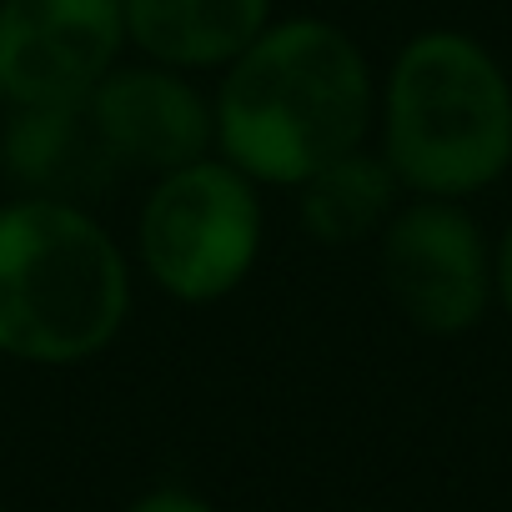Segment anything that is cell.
Here are the masks:
<instances>
[{
    "mask_svg": "<svg viewBox=\"0 0 512 512\" xmlns=\"http://www.w3.org/2000/svg\"><path fill=\"white\" fill-rule=\"evenodd\" d=\"M216 156L256 186H302L377 131V71L322 16L272 21L216 81Z\"/></svg>",
    "mask_w": 512,
    "mask_h": 512,
    "instance_id": "cell-1",
    "label": "cell"
},
{
    "mask_svg": "<svg viewBox=\"0 0 512 512\" xmlns=\"http://www.w3.org/2000/svg\"><path fill=\"white\" fill-rule=\"evenodd\" d=\"M131 256L76 201L16 196L0 206V357L76 367L131 322Z\"/></svg>",
    "mask_w": 512,
    "mask_h": 512,
    "instance_id": "cell-2",
    "label": "cell"
},
{
    "mask_svg": "<svg viewBox=\"0 0 512 512\" xmlns=\"http://www.w3.org/2000/svg\"><path fill=\"white\" fill-rule=\"evenodd\" d=\"M377 151L407 196L467 201L512 166V81L467 31L402 41L377 81Z\"/></svg>",
    "mask_w": 512,
    "mask_h": 512,
    "instance_id": "cell-3",
    "label": "cell"
},
{
    "mask_svg": "<svg viewBox=\"0 0 512 512\" xmlns=\"http://www.w3.org/2000/svg\"><path fill=\"white\" fill-rule=\"evenodd\" d=\"M262 186L226 156H201L151 181L136 216L141 272L186 307L231 297L262 256Z\"/></svg>",
    "mask_w": 512,
    "mask_h": 512,
    "instance_id": "cell-4",
    "label": "cell"
},
{
    "mask_svg": "<svg viewBox=\"0 0 512 512\" xmlns=\"http://www.w3.org/2000/svg\"><path fill=\"white\" fill-rule=\"evenodd\" d=\"M377 272L397 317L422 337H462L497 302L492 241L462 201L407 196L377 236Z\"/></svg>",
    "mask_w": 512,
    "mask_h": 512,
    "instance_id": "cell-5",
    "label": "cell"
},
{
    "mask_svg": "<svg viewBox=\"0 0 512 512\" xmlns=\"http://www.w3.org/2000/svg\"><path fill=\"white\" fill-rule=\"evenodd\" d=\"M126 56L121 0H0V106H86Z\"/></svg>",
    "mask_w": 512,
    "mask_h": 512,
    "instance_id": "cell-6",
    "label": "cell"
},
{
    "mask_svg": "<svg viewBox=\"0 0 512 512\" xmlns=\"http://www.w3.org/2000/svg\"><path fill=\"white\" fill-rule=\"evenodd\" d=\"M91 121L121 171H146L151 181L216 156V111L196 76L136 61L116 66L86 101Z\"/></svg>",
    "mask_w": 512,
    "mask_h": 512,
    "instance_id": "cell-7",
    "label": "cell"
},
{
    "mask_svg": "<svg viewBox=\"0 0 512 512\" xmlns=\"http://www.w3.org/2000/svg\"><path fill=\"white\" fill-rule=\"evenodd\" d=\"M0 161L21 181V196L91 206L121 166L111 161L91 106H21L0 121Z\"/></svg>",
    "mask_w": 512,
    "mask_h": 512,
    "instance_id": "cell-8",
    "label": "cell"
},
{
    "mask_svg": "<svg viewBox=\"0 0 512 512\" xmlns=\"http://www.w3.org/2000/svg\"><path fill=\"white\" fill-rule=\"evenodd\" d=\"M121 21L141 61L201 76L226 71L277 16L272 0H121Z\"/></svg>",
    "mask_w": 512,
    "mask_h": 512,
    "instance_id": "cell-9",
    "label": "cell"
},
{
    "mask_svg": "<svg viewBox=\"0 0 512 512\" xmlns=\"http://www.w3.org/2000/svg\"><path fill=\"white\" fill-rule=\"evenodd\" d=\"M292 191H297V221L317 246H357L382 236V226L407 196L377 146H357L327 161Z\"/></svg>",
    "mask_w": 512,
    "mask_h": 512,
    "instance_id": "cell-10",
    "label": "cell"
},
{
    "mask_svg": "<svg viewBox=\"0 0 512 512\" xmlns=\"http://www.w3.org/2000/svg\"><path fill=\"white\" fill-rule=\"evenodd\" d=\"M126 512H216V507L181 482H161V487H146L141 497H131Z\"/></svg>",
    "mask_w": 512,
    "mask_h": 512,
    "instance_id": "cell-11",
    "label": "cell"
},
{
    "mask_svg": "<svg viewBox=\"0 0 512 512\" xmlns=\"http://www.w3.org/2000/svg\"><path fill=\"white\" fill-rule=\"evenodd\" d=\"M492 267H497V302L512 322V226L502 231V241L492 246Z\"/></svg>",
    "mask_w": 512,
    "mask_h": 512,
    "instance_id": "cell-12",
    "label": "cell"
},
{
    "mask_svg": "<svg viewBox=\"0 0 512 512\" xmlns=\"http://www.w3.org/2000/svg\"><path fill=\"white\" fill-rule=\"evenodd\" d=\"M0 121H6V106H0Z\"/></svg>",
    "mask_w": 512,
    "mask_h": 512,
    "instance_id": "cell-13",
    "label": "cell"
},
{
    "mask_svg": "<svg viewBox=\"0 0 512 512\" xmlns=\"http://www.w3.org/2000/svg\"><path fill=\"white\" fill-rule=\"evenodd\" d=\"M0 512H6V507H0Z\"/></svg>",
    "mask_w": 512,
    "mask_h": 512,
    "instance_id": "cell-14",
    "label": "cell"
}]
</instances>
